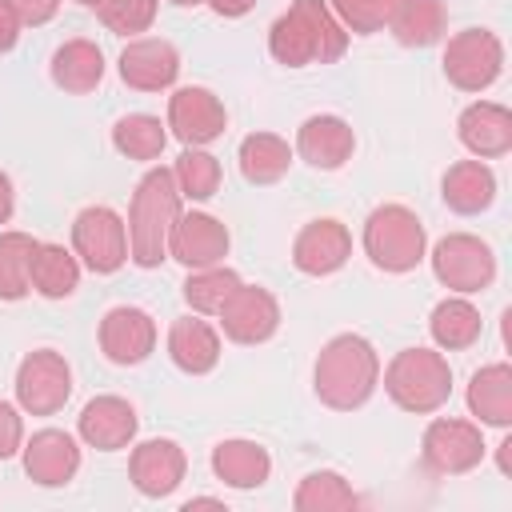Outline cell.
Returning <instances> with one entry per match:
<instances>
[{"label":"cell","mask_w":512,"mask_h":512,"mask_svg":"<svg viewBox=\"0 0 512 512\" xmlns=\"http://www.w3.org/2000/svg\"><path fill=\"white\" fill-rule=\"evenodd\" d=\"M376 384H380V356L372 340H364L360 332H340L320 348L312 368V392L324 408L356 412L372 400Z\"/></svg>","instance_id":"cell-1"},{"label":"cell","mask_w":512,"mask_h":512,"mask_svg":"<svg viewBox=\"0 0 512 512\" xmlns=\"http://www.w3.org/2000/svg\"><path fill=\"white\" fill-rule=\"evenodd\" d=\"M348 48V28L332 16L328 0H292L268 28V52L284 68L332 64Z\"/></svg>","instance_id":"cell-2"},{"label":"cell","mask_w":512,"mask_h":512,"mask_svg":"<svg viewBox=\"0 0 512 512\" xmlns=\"http://www.w3.org/2000/svg\"><path fill=\"white\" fill-rule=\"evenodd\" d=\"M180 188L172 180V168H148L136 180L132 204H128V260L136 268H160L168 260V236L180 216Z\"/></svg>","instance_id":"cell-3"},{"label":"cell","mask_w":512,"mask_h":512,"mask_svg":"<svg viewBox=\"0 0 512 512\" xmlns=\"http://www.w3.org/2000/svg\"><path fill=\"white\" fill-rule=\"evenodd\" d=\"M384 392L396 408L428 416L452 396V368L436 348H404L384 368Z\"/></svg>","instance_id":"cell-4"},{"label":"cell","mask_w":512,"mask_h":512,"mask_svg":"<svg viewBox=\"0 0 512 512\" xmlns=\"http://www.w3.org/2000/svg\"><path fill=\"white\" fill-rule=\"evenodd\" d=\"M364 256L380 272H412L428 256V232L420 216L404 204H380L364 220Z\"/></svg>","instance_id":"cell-5"},{"label":"cell","mask_w":512,"mask_h":512,"mask_svg":"<svg viewBox=\"0 0 512 512\" xmlns=\"http://www.w3.org/2000/svg\"><path fill=\"white\" fill-rule=\"evenodd\" d=\"M72 252L96 276L120 272L128 264V224H124V216L108 204L80 208L76 220H72Z\"/></svg>","instance_id":"cell-6"},{"label":"cell","mask_w":512,"mask_h":512,"mask_svg":"<svg viewBox=\"0 0 512 512\" xmlns=\"http://www.w3.org/2000/svg\"><path fill=\"white\" fill-rule=\"evenodd\" d=\"M428 260H432V276L444 288L460 292V296L484 292L496 280V252H492L488 240H480L472 232H448V236H440L432 244V256Z\"/></svg>","instance_id":"cell-7"},{"label":"cell","mask_w":512,"mask_h":512,"mask_svg":"<svg viewBox=\"0 0 512 512\" xmlns=\"http://www.w3.org/2000/svg\"><path fill=\"white\" fill-rule=\"evenodd\" d=\"M504 72V44L492 28H464L444 44V76L460 92H484Z\"/></svg>","instance_id":"cell-8"},{"label":"cell","mask_w":512,"mask_h":512,"mask_svg":"<svg viewBox=\"0 0 512 512\" xmlns=\"http://www.w3.org/2000/svg\"><path fill=\"white\" fill-rule=\"evenodd\" d=\"M72 396V364L52 352L36 348L16 368V404L32 416H56Z\"/></svg>","instance_id":"cell-9"},{"label":"cell","mask_w":512,"mask_h":512,"mask_svg":"<svg viewBox=\"0 0 512 512\" xmlns=\"http://www.w3.org/2000/svg\"><path fill=\"white\" fill-rule=\"evenodd\" d=\"M420 452H424V464L432 472H440V476H464V472L480 468L488 444H484L480 424L456 420V416H440V420H432L424 428Z\"/></svg>","instance_id":"cell-10"},{"label":"cell","mask_w":512,"mask_h":512,"mask_svg":"<svg viewBox=\"0 0 512 512\" xmlns=\"http://www.w3.org/2000/svg\"><path fill=\"white\" fill-rule=\"evenodd\" d=\"M168 128L184 148H204V144L220 140L228 128L224 100L212 88L184 84L168 96Z\"/></svg>","instance_id":"cell-11"},{"label":"cell","mask_w":512,"mask_h":512,"mask_svg":"<svg viewBox=\"0 0 512 512\" xmlns=\"http://www.w3.org/2000/svg\"><path fill=\"white\" fill-rule=\"evenodd\" d=\"M220 328L232 344H264L280 328V304L260 284H236V292L220 304Z\"/></svg>","instance_id":"cell-12"},{"label":"cell","mask_w":512,"mask_h":512,"mask_svg":"<svg viewBox=\"0 0 512 512\" xmlns=\"http://www.w3.org/2000/svg\"><path fill=\"white\" fill-rule=\"evenodd\" d=\"M100 352L120 368L144 364L156 352V320L136 304L108 308L100 320Z\"/></svg>","instance_id":"cell-13"},{"label":"cell","mask_w":512,"mask_h":512,"mask_svg":"<svg viewBox=\"0 0 512 512\" xmlns=\"http://www.w3.org/2000/svg\"><path fill=\"white\" fill-rule=\"evenodd\" d=\"M184 472H188V456L176 440L168 436H156V440H140L128 456V480L140 496H172L180 484H184Z\"/></svg>","instance_id":"cell-14"},{"label":"cell","mask_w":512,"mask_h":512,"mask_svg":"<svg viewBox=\"0 0 512 512\" xmlns=\"http://www.w3.org/2000/svg\"><path fill=\"white\" fill-rule=\"evenodd\" d=\"M232 248L228 224L216 220L212 212H180L168 236V256L180 260L184 268H208L220 264Z\"/></svg>","instance_id":"cell-15"},{"label":"cell","mask_w":512,"mask_h":512,"mask_svg":"<svg viewBox=\"0 0 512 512\" xmlns=\"http://www.w3.org/2000/svg\"><path fill=\"white\" fill-rule=\"evenodd\" d=\"M348 256H352V232L332 216L308 220L292 240V264L304 276H332L348 264Z\"/></svg>","instance_id":"cell-16"},{"label":"cell","mask_w":512,"mask_h":512,"mask_svg":"<svg viewBox=\"0 0 512 512\" xmlns=\"http://www.w3.org/2000/svg\"><path fill=\"white\" fill-rule=\"evenodd\" d=\"M24 472L40 488H64L80 472V440L64 428H40L20 448Z\"/></svg>","instance_id":"cell-17"},{"label":"cell","mask_w":512,"mask_h":512,"mask_svg":"<svg viewBox=\"0 0 512 512\" xmlns=\"http://www.w3.org/2000/svg\"><path fill=\"white\" fill-rule=\"evenodd\" d=\"M140 416L124 396H92L76 416V436L96 452H120L136 440Z\"/></svg>","instance_id":"cell-18"},{"label":"cell","mask_w":512,"mask_h":512,"mask_svg":"<svg viewBox=\"0 0 512 512\" xmlns=\"http://www.w3.org/2000/svg\"><path fill=\"white\" fill-rule=\"evenodd\" d=\"M116 72L136 92H164L180 76V52L168 40L140 36V40H128L124 44V52L116 60Z\"/></svg>","instance_id":"cell-19"},{"label":"cell","mask_w":512,"mask_h":512,"mask_svg":"<svg viewBox=\"0 0 512 512\" xmlns=\"http://www.w3.org/2000/svg\"><path fill=\"white\" fill-rule=\"evenodd\" d=\"M296 152L304 164H312L316 172H336L352 160L356 152V132L344 116H332V112H320V116H308L300 128H296Z\"/></svg>","instance_id":"cell-20"},{"label":"cell","mask_w":512,"mask_h":512,"mask_svg":"<svg viewBox=\"0 0 512 512\" xmlns=\"http://www.w3.org/2000/svg\"><path fill=\"white\" fill-rule=\"evenodd\" d=\"M456 136L460 144L476 156V160H496L504 152H512V112L504 104L492 100H476L460 112L456 120Z\"/></svg>","instance_id":"cell-21"},{"label":"cell","mask_w":512,"mask_h":512,"mask_svg":"<svg viewBox=\"0 0 512 512\" xmlns=\"http://www.w3.org/2000/svg\"><path fill=\"white\" fill-rule=\"evenodd\" d=\"M440 196L456 216H480L496 200V172L484 160H456L440 180Z\"/></svg>","instance_id":"cell-22"},{"label":"cell","mask_w":512,"mask_h":512,"mask_svg":"<svg viewBox=\"0 0 512 512\" xmlns=\"http://www.w3.org/2000/svg\"><path fill=\"white\" fill-rule=\"evenodd\" d=\"M168 356H172V364L180 372L204 376V372H212L220 364V336H216V328L208 320L180 316L168 328Z\"/></svg>","instance_id":"cell-23"},{"label":"cell","mask_w":512,"mask_h":512,"mask_svg":"<svg viewBox=\"0 0 512 512\" xmlns=\"http://www.w3.org/2000/svg\"><path fill=\"white\" fill-rule=\"evenodd\" d=\"M104 68H108V64H104L100 44H92V40H84V36L64 40V44L52 52V64H48L52 84L64 88L68 96H88V92L104 80Z\"/></svg>","instance_id":"cell-24"},{"label":"cell","mask_w":512,"mask_h":512,"mask_svg":"<svg viewBox=\"0 0 512 512\" xmlns=\"http://www.w3.org/2000/svg\"><path fill=\"white\" fill-rule=\"evenodd\" d=\"M468 412L488 428L512 424V368L504 360L484 364L468 380Z\"/></svg>","instance_id":"cell-25"},{"label":"cell","mask_w":512,"mask_h":512,"mask_svg":"<svg viewBox=\"0 0 512 512\" xmlns=\"http://www.w3.org/2000/svg\"><path fill=\"white\" fill-rule=\"evenodd\" d=\"M212 472L228 488L248 492V488H260L272 476V456L256 440H220L212 448Z\"/></svg>","instance_id":"cell-26"},{"label":"cell","mask_w":512,"mask_h":512,"mask_svg":"<svg viewBox=\"0 0 512 512\" xmlns=\"http://www.w3.org/2000/svg\"><path fill=\"white\" fill-rule=\"evenodd\" d=\"M28 276H32V292H40L44 300H68L80 288V260L64 244L36 240Z\"/></svg>","instance_id":"cell-27"},{"label":"cell","mask_w":512,"mask_h":512,"mask_svg":"<svg viewBox=\"0 0 512 512\" xmlns=\"http://www.w3.org/2000/svg\"><path fill=\"white\" fill-rule=\"evenodd\" d=\"M384 28L404 48H428V44H436L444 36L448 8H444V0H396V8H392Z\"/></svg>","instance_id":"cell-28"},{"label":"cell","mask_w":512,"mask_h":512,"mask_svg":"<svg viewBox=\"0 0 512 512\" xmlns=\"http://www.w3.org/2000/svg\"><path fill=\"white\" fill-rule=\"evenodd\" d=\"M236 160H240V176H244L248 184H256V188H264V184H276V180L288 176L292 148H288V140L276 136V132H252V136L240 140Z\"/></svg>","instance_id":"cell-29"},{"label":"cell","mask_w":512,"mask_h":512,"mask_svg":"<svg viewBox=\"0 0 512 512\" xmlns=\"http://www.w3.org/2000/svg\"><path fill=\"white\" fill-rule=\"evenodd\" d=\"M428 332H432L436 348H444V352H464V348H472V344L480 340L484 320H480V308H476L472 300L448 296V300H440V304L432 308Z\"/></svg>","instance_id":"cell-30"},{"label":"cell","mask_w":512,"mask_h":512,"mask_svg":"<svg viewBox=\"0 0 512 512\" xmlns=\"http://www.w3.org/2000/svg\"><path fill=\"white\" fill-rule=\"evenodd\" d=\"M360 496L352 492V484L332 472V468H320V472H308L300 484H296V496H292V508L296 512H348L356 508Z\"/></svg>","instance_id":"cell-31"},{"label":"cell","mask_w":512,"mask_h":512,"mask_svg":"<svg viewBox=\"0 0 512 512\" xmlns=\"http://www.w3.org/2000/svg\"><path fill=\"white\" fill-rule=\"evenodd\" d=\"M168 124H160V116L148 112H128L112 124V148L128 160H160L164 144H168Z\"/></svg>","instance_id":"cell-32"},{"label":"cell","mask_w":512,"mask_h":512,"mask_svg":"<svg viewBox=\"0 0 512 512\" xmlns=\"http://www.w3.org/2000/svg\"><path fill=\"white\" fill-rule=\"evenodd\" d=\"M236 284H240V272H232L228 264L188 268V280L180 284V296H184V304H188L196 316H216L220 304L236 292Z\"/></svg>","instance_id":"cell-33"},{"label":"cell","mask_w":512,"mask_h":512,"mask_svg":"<svg viewBox=\"0 0 512 512\" xmlns=\"http://www.w3.org/2000/svg\"><path fill=\"white\" fill-rule=\"evenodd\" d=\"M32 252H36V240L28 232H0V300H24L32 292Z\"/></svg>","instance_id":"cell-34"},{"label":"cell","mask_w":512,"mask_h":512,"mask_svg":"<svg viewBox=\"0 0 512 512\" xmlns=\"http://www.w3.org/2000/svg\"><path fill=\"white\" fill-rule=\"evenodd\" d=\"M172 180L188 200H212L220 192V160L204 148H184L172 164Z\"/></svg>","instance_id":"cell-35"},{"label":"cell","mask_w":512,"mask_h":512,"mask_svg":"<svg viewBox=\"0 0 512 512\" xmlns=\"http://www.w3.org/2000/svg\"><path fill=\"white\" fill-rule=\"evenodd\" d=\"M328 8H332V16H336L348 32L372 36V32H380V28L388 24L396 0H328Z\"/></svg>","instance_id":"cell-36"},{"label":"cell","mask_w":512,"mask_h":512,"mask_svg":"<svg viewBox=\"0 0 512 512\" xmlns=\"http://www.w3.org/2000/svg\"><path fill=\"white\" fill-rule=\"evenodd\" d=\"M100 24L116 36H136V32H148L152 20H156V0H108L100 12Z\"/></svg>","instance_id":"cell-37"},{"label":"cell","mask_w":512,"mask_h":512,"mask_svg":"<svg viewBox=\"0 0 512 512\" xmlns=\"http://www.w3.org/2000/svg\"><path fill=\"white\" fill-rule=\"evenodd\" d=\"M24 448V420H20V408L0 400V460H12L16 452Z\"/></svg>","instance_id":"cell-38"},{"label":"cell","mask_w":512,"mask_h":512,"mask_svg":"<svg viewBox=\"0 0 512 512\" xmlns=\"http://www.w3.org/2000/svg\"><path fill=\"white\" fill-rule=\"evenodd\" d=\"M4 4L20 20V28H40L60 12V0H4Z\"/></svg>","instance_id":"cell-39"},{"label":"cell","mask_w":512,"mask_h":512,"mask_svg":"<svg viewBox=\"0 0 512 512\" xmlns=\"http://www.w3.org/2000/svg\"><path fill=\"white\" fill-rule=\"evenodd\" d=\"M16 40H20V20L12 16V8L0 0V56L4 52H12L16 48Z\"/></svg>","instance_id":"cell-40"},{"label":"cell","mask_w":512,"mask_h":512,"mask_svg":"<svg viewBox=\"0 0 512 512\" xmlns=\"http://www.w3.org/2000/svg\"><path fill=\"white\" fill-rule=\"evenodd\" d=\"M216 16H224V20H236V16H248L252 8H256V0H204Z\"/></svg>","instance_id":"cell-41"},{"label":"cell","mask_w":512,"mask_h":512,"mask_svg":"<svg viewBox=\"0 0 512 512\" xmlns=\"http://www.w3.org/2000/svg\"><path fill=\"white\" fill-rule=\"evenodd\" d=\"M16 212V188H12V176L0 172V224H8Z\"/></svg>","instance_id":"cell-42"},{"label":"cell","mask_w":512,"mask_h":512,"mask_svg":"<svg viewBox=\"0 0 512 512\" xmlns=\"http://www.w3.org/2000/svg\"><path fill=\"white\" fill-rule=\"evenodd\" d=\"M500 472H504V476L512 472V436L500 440Z\"/></svg>","instance_id":"cell-43"},{"label":"cell","mask_w":512,"mask_h":512,"mask_svg":"<svg viewBox=\"0 0 512 512\" xmlns=\"http://www.w3.org/2000/svg\"><path fill=\"white\" fill-rule=\"evenodd\" d=\"M76 4H80V8H92V12H100L108 0H76Z\"/></svg>","instance_id":"cell-44"},{"label":"cell","mask_w":512,"mask_h":512,"mask_svg":"<svg viewBox=\"0 0 512 512\" xmlns=\"http://www.w3.org/2000/svg\"><path fill=\"white\" fill-rule=\"evenodd\" d=\"M168 4H176V8H196V4H204V0H168Z\"/></svg>","instance_id":"cell-45"}]
</instances>
